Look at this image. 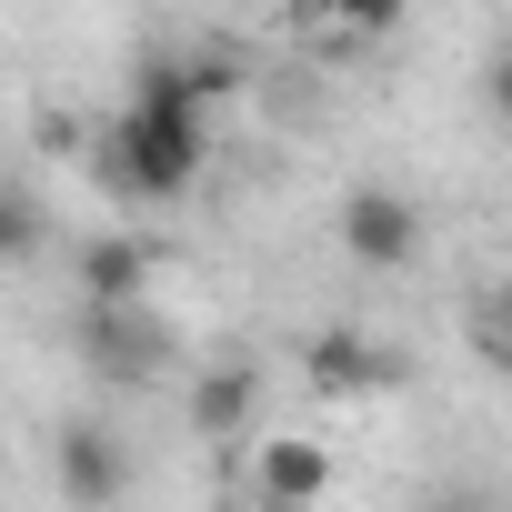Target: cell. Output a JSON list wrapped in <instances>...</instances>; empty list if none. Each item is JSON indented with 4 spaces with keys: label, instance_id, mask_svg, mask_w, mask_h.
Listing matches in <instances>:
<instances>
[{
    "label": "cell",
    "instance_id": "obj_9",
    "mask_svg": "<svg viewBox=\"0 0 512 512\" xmlns=\"http://www.w3.org/2000/svg\"><path fill=\"white\" fill-rule=\"evenodd\" d=\"M41 251H51V211H41V191H31V181H0V272L41 262Z\"/></svg>",
    "mask_w": 512,
    "mask_h": 512
},
{
    "label": "cell",
    "instance_id": "obj_8",
    "mask_svg": "<svg viewBox=\"0 0 512 512\" xmlns=\"http://www.w3.org/2000/svg\"><path fill=\"white\" fill-rule=\"evenodd\" d=\"M241 422H251V372H241V362L201 372V382H191V432H201V442H231Z\"/></svg>",
    "mask_w": 512,
    "mask_h": 512
},
{
    "label": "cell",
    "instance_id": "obj_1",
    "mask_svg": "<svg viewBox=\"0 0 512 512\" xmlns=\"http://www.w3.org/2000/svg\"><path fill=\"white\" fill-rule=\"evenodd\" d=\"M221 101H231V61H211V51L131 61V91L111 121V181L131 201H181L211 171V111Z\"/></svg>",
    "mask_w": 512,
    "mask_h": 512
},
{
    "label": "cell",
    "instance_id": "obj_13",
    "mask_svg": "<svg viewBox=\"0 0 512 512\" xmlns=\"http://www.w3.org/2000/svg\"><path fill=\"white\" fill-rule=\"evenodd\" d=\"M292 21H312V31H322V21H332V0H292Z\"/></svg>",
    "mask_w": 512,
    "mask_h": 512
},
{
    "label": "cell",
    "instance_id": "obj_4",
    "mask_svg": "<svg viewBox=\"0 0 512 512\" xmlns=\"http://www.w3.org/2000/svg\"><path fill=\"white\" fill-rule=\"evenodd\" d=\"M392 382H402V352L372 342V332H352V322H332V332L302 342V392H322V402H372Z\"/></svg>",
    "mask_w": 512,
    "mask_h": 512
},
{
    "label": "cell",
    "instance_id": "obj_5",
    "mask_svg": "<svg viewBox=\"0 0 512 512\" xmlns=\"http://www.w3.org/2000/svg\"><path fill=\"white\" fill-rule=\"evenodd\" d=\"M342 251H352L362 272H412V262H422V211H412V191H382V181L342 191Z\"/></svg>",
    "mask_w": 512,
    "mask_h": 512
},
{
    "label": "cell",
    "instance_id": "obj_10",
    "mask_svg": "<svg viewBox=\"0 0 512 512\" xmlns=\"http://www.w3.org/2000/svg\"><path fill=\"white\" fill-rule=\"evenodd\" d=\"M402 11H412V0H332V21H322V31H362V41H392V31H402Z\"/></svg>",
    "mask_w": 512,
    "mask_h": 512
},
{
    "label": "cell",
    "instance_id": "obj_14",
    "mask_svg": "<svg viewBox=\"0 0 512 512\" xmlns=\"http://www.w3.org/2000/svg\"><path fill=\"white\" fill-rule=\"evenodd\" d=\"M432 512H492V502H432Z\"/></svg>",
    "mask_w": 512,
    "mask_h": 512
},
{
    "label": "cell",
    "instance_id": "obj_3",
    "mask_svg": "<svg viewBox=\"0 0 512 512\" xmlns=\"http://www.w3.org/2000/svg\"><path fill=\"white\" fill-rule=\"evenodd\" d=\"M51 482H61L71 512H121V492H131V442H121L111 422H61V432H51Z\"/></svg>",
    "mask_w": 512,
    "mask_h": 512
},
{
    "label": "cell",
    "instance_id": "obj_12",
    "mask_svg": "<svg viewBox=\"0 0 512 512\" xmlns=\"http://www.w3.org/2000/svg\"><path fill=\"white\" fill-rule=\"evenodd\" d=\"M492 362L512 372V282H492Z\"/></svg>",
    "mask_w": 512,
    "mask_h": 512
},
{
    "label": "cell",
    "instance_id": "obj_11",
    "mask_svg": "<svg viewBox=\"0 0 512 512\" xmlns=\"http://www.w3.org/2000/svg\"><path fill=\"white\" fill-rule=\"evenodd\" d=\"M482 101H492V121L512 131V51H492V61H482Z\"/></svg>",
    "mask_w": 512,
    "mask_h": 512
},
{
    "label": "cell",
    "instance_id": "obj_6",
    "mask_svg": "<svg viewBox=\"0 0 512 512\" xmlns=\"http://www.w3.org/2000/svg\"><path fill=\"white\" fill-rule=\"evenodd\" d=\"M151 282H161L151 231H91L71 251V302H151Z\"/></svg>",
    "mask_w": 512,
    "mask_h": 512
},
{
    "label": "cell",
    "instance_id": "obj_2",
    "mask_svg": "<svg viewBox=\"0 0 512 512\" xmlns=\"http://www.w3.org/2000/svg\"><path fill=\"white\" fill-rule=\"evenodd\" d=\"M71 352L91 362V382H161L181 342L161 302H71Z\"/></svg>",
    "mask_w": 512,
    "mask_h": 512
},
{
    "label": "cell",
    "instance_id": "obj_7",
    "mask_svg": "<svg viewBox=\"0 0 512 512\" xmlns=\"http://www.w3.org/2000/svg\"><path fill=\"white\" fill-rule=\"evenodd\" d=\"M251 472H262V502H272V512H312L322 482H332V452L302 442V432H282V442H262V462H251Z\"/></svg>",
    "mask_w": 512,
    "mask_h": 512
}]
</instances>
